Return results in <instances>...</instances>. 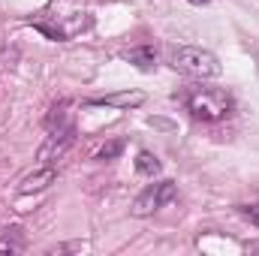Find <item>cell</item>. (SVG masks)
<instances>
[{"label": "cell", "mask_w": 259, "mask_h": 256, "mask_svg": "<svg viewBox=\"0 0 259 256\" xmlns=\"http://www.w3.org/2000/svg\"><path fill=\"white\" fill-rule=\"evenodd\" d=\"M184 106L199 121H223L235 112V100L223 88H208V84L190 88L184 94Z\"/></svg>", "instance_id": "6da1fadb"}, {"label": "cell", "mask_w": 259, "mask_h": 256, "mask_svg": "<svg viewBox=\"0 0 259 256\" xmlns=\"http://www.w3.org/2000/svg\"><path fill=\"white\" fill-rule=\"evenodd\" d=\"M64 109H66V103L55 106L52 115H49V121H46V145L36 154L42 160V166H49L52 160H61L66 151L75 145V124L69 121V115H66Z\"/></svg>", "instance_id": "7a4b0ae2"}, {"label": "cell", "mask_w": 259, "mask_h": 256, "mask_svg": "<svg viewBox=\"0 0 259 256\" xmlns=\"http://www.w3.org/2000/svg\"><path fill=\"white\" fill-rule=\"evenodd\" d=\"M172 66L190 78H217L220 75V61L208 52V49H199V46H178L172 49L169 55Z\"/></svg>", "instance_id": "3957f363"}, {"label": "cell", "mask_w": 259, "mask_h": 256, "mask_svg": "<svg viewBox=\"0 0 259 256\" xmlns=\"http://www.w3.org/2000/svg\"><path fill=\"white\" fill-rule=\"evenodd\" d=\"M175 196H178V184L169 181V178H166V181H157V184H148L145 190L136 196L133 214H136V217H148V214L166 208L169 202H175Z\"/></svg>", "instance_id": "277c9868"}, {"label": "cell", "mask_w": 259, "mask_h": 256, "mask_svg": "<svg viewBox=\"0 0 259 256\" xmlns=\"http://www.w3.org/2000/svg\"><path fill=\"white\" fill-rule=\"evenodd\" d=\"M142 103H145L142 91H121V94H106V97L91 100V106H106V109H136Z\"/></svg>", "instance_id": "5b68a950"}, {"label": "cell", "mask_w": 259, "mask_h": 256, "mask_svg": "<svg viewBox=\"0 0 259 256\" xmlns=\"http://www.w3.org/2000/svg\"><path fill=\"white\" fill-rule=\"evenodd\" d=\"M58 178V172L52 169V166H42L39 172H33V175H27L21 184H18V193L21 196H30V193H39V190H46L52 181Z\"/></svg>", "instance_id": "8992f818"}, {"label": "cell", "mask_w": 259, "mask_h": 256, "mask_svg": "<svg viewBox=\"0 0 259 256\" xmlns=\"http://www.w3.org/2000/svg\"><path fill=\"white\" fill-rule=\"evenodd\" d=\"M121 58H124L127 64L139 66V69H145V72H151V69L157 66V52H154L151 46H133V49H127Z\"/></svg>", "instance_id": "52a82bcc"}, {"label": "cell", "mask_w": 259, "mask_h": 256, "mask_svg": "<svg viewBox=\"0 0 259 256\" xmlns=\"http://www.w3.org/2000/svg\"><path fill=\"white\" fill-rule=\"evenodd\" d=\"M136 172L145 175V178H154V175H160V160H157L151 151H139V157H136Z\"/></svg>", "instance_id": "ba28073f"}, {"label": "cell", "mask_w": 259, "mask_h": 256, "mask_svg": "<svg viewBox=\"0 0 259 256\" xmlns=\"http://www.w3.org/2000/svg\"><path fill=\"white\" fill-rule=\"evenodd\" d=\"M121 151H124V142H109V145H103V148L94 154V160H115Z\"/></svg>", "instance_id": "9c48e42d"}, {"label": "cell", "mask_w": 259, "mask_h": 256, "mask_svg": "<svg viewBox=\"0 0 259 256\" xmlns=\"http://www.w3.org/2000/svg\"><path fill=\"white\" fill-rule=\"evenodd\" d=\"M3 232H6V235L0 238V250H21V238L15 241V235H18L21 229H18V226H12V229H3Z\"/></svg>", "instance_id": "30bf717a"}, {"label": "cell", "mask_w": 259, "mask_h": 256, "mask_svg": "<svg viewBox=\"0 0 259 256\" xmlns=\"http://www.w3.org/2000/svg\"><path fill=\"white\" fill-rule=\"evenodd\" d=\"M238 214H241L247 223L259 226V202H256V205H241V208H238Z\"/></svg>", "instance_id": "8fae6325"}, {"label": "cell", "mask_w": 259, "mask_h": 256, "mask_svg": "<svg viewBox=\"0 0 259 256\" xmlns=\"http://www.w3.org/2000/svg\"><path fill=\"white\" fill-rule=\"evenodd\" d=\"M193 6H205V3H211V0H190Z\"/></svg>", "instance_id": "7c38bea8"}, {"label": "cell", "mask_w": 259, "mask_h": 256, "mask_svg": "<svg viewBox=\"0 0 259 256\" xmlns=\"http://www.w3.org/2000/svg\"><path fill=\"white\" fill-rule=\"evenodd\" d=\"M247 250H259V241H253V244H247Z\"/></svg>", "instance_id": "4fadbf2b"}]
</instances>
